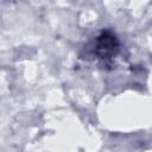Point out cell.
<instances>
[{
  "label": "cell",
  "mask_w": 152,
  "mask_h": 152,
  "mask_svg": "<svg viewBox=\"0 0 152 152\" xmlns=\"http://www.w3.org/2000/svg\"><path fill=\"white\" fill-rule=\"evenodd\" d=\"M120 49L116 36L110 31H102L90 44V53L99 59H109L118 55Z\"/></svg>",
  "instance_id": "cell-1"
}]
</instances>
